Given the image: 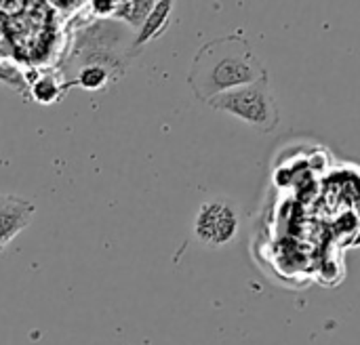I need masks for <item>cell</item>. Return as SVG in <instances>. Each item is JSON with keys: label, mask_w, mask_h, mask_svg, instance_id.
Instances as JSON below:
<instances>
[{"label": "cell", "mask_w": 360, "mask_h": 345, "mask_svg": "<svg viewBox=\"0 0 360 345\" xmlns=\"http://www.w3.org/2000/svg\"><path fill=\"white\" fill-rule=\"evenodd\" d=\"M266 78L264 61L255 55L245 34L234 32L200 46L194 55L188 84L200 101L209 103L226 91Z\"/></svg>", "instance_id": "cell-1"}, {"label": "cell", "mask_w": 360, "mask_h": 345, "mask_svg": "<svg viewBox=\"0 0 360 345\" xmlns=\"http://www.w3.org/2000/svg\"><path fill=\"white\" fill-rule=\"evenodd\" d=\"M135 30L120 19H97L74 34L65 63L59 67L63 80H70L80 67L99 65L112 72L116 80L127 72L129 61L139 53Z\"/></svg>", "instance_id": "cell-2"}, {"label": "cell", "mask_w": 360, "mask_h": 345, "mask_svg": "<svg viewBox=\"0 0 360 345\" xmlns=\"http://www.w3.org/2000/svg\"><path fill=\"white\" fill-rule=\"evenodd\" d=\"M209 108L226 112L264 133L272 131L278 124V105L270 91L268 78L226 91L213 97L209 101Z\"/></svg>", "instance_id": "cell-3"}, {"label": "cell", "mask_w": 360, "mask_h": 345, "mask_svg": "<svg viewBox=\"0 0 360 345\" xmlns=\"http://www.w3.org/2000/svg\"><path fill=\"white\" fill-rule=\"evenodd\" d=\"M238 232V215L232 204L224 200L205 202L194 219V234L207 247H224L234 240Z\"/></svg>", "instance_id": "cell-4"}, {"label": "cell", "mask_w": 360, "mask_h": 345, "mask_svg": "<svg viewBox=\"0 0 360 345\" xmlns=\"http://www.w3.org/2000/svg\"><path fill=\"white\" fill-rule=\"evenodd\" d=\"M36 207L15 194H0V253L30 226Z\"/></svg>", "instance_id": "cell-5"}, {"label": "cell", "mask_w": 360, "mask_h": 345, "mask_svg": "<svg viewBox=\"0 0 360 345\" xmlns=\"http://www.w3.org/2000/svg\"><path fill=\"white\" fill-rule=\"evenodd\" d=\"M25 78L30 84V99L40 105H53L65 97V80L59 70H25Z\"/></svg>", "instance_id": "cell-6"}, {"label": "cell", "mask_w": 360, "mask_h": 345, "mask_svg": "<svg viewBox=\"0 0 360 345\" xmlns=\"http://www.w3.org/2000/svg\"><path fill=\"white\" fill-rule=\"evenodd\" d=\"M173 6H175V0H158V2L154 4V8L150 11L148 19L143 21V25H141V27L137 30V34H135V46H137L139 51H141L150 40L158 38V36L167 30V25H169V21H171Z\"/></svg>", "instance_id": "cell-7"}, {"label": "cell", "mask_w": 360, "mask_h": 345, "mask_svg": "<svg viewBox=\"0 0 360 345\" xmlns=\"http://www.w3.org/2000/svg\"><path fill=\"white\" fill-rule=\"evenodd\" d=\"M118 82L110 70L105 67H99V65H86V67H80L70 80H65V91L78 86V89H84L89 93H95V91H103L108 89L110 84Z\"/></svg>", "instance_id": "cell-8"}, {"label": "cell", "mask_w": 360, "mask_h": 345, "mask_svg": "<svg viewBox=\"0 0 360 345\" xmlns=\"http://www.w3.org/2000/svg\"><path fill=\"white\" fill-rule=\"evenodd\" d=\"M156 2L158 0H124L122 4H118L116 19L124 21L127 25H131L137 32L143 25V21L148 19V15Z\"/></svg>", "instance_id": "cell-9"}, {"label": "cell", "mask_w": 360, "mask_h": 345, "mask_svg": "<svg viewBox=\"0 0 360 345\" xmlns=\"http://www.w3.org/2000/svg\"><path fill=\"white\" fill-rule=\"evenodd\" d=\"M0 82L17 91L23 99H30V84L25 78V70H21L17 63L0 59Z\"/></svg>", "instance_id": "cell-10"}]
</instances>
